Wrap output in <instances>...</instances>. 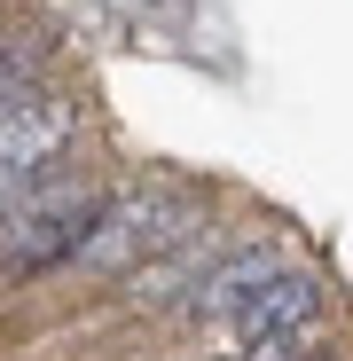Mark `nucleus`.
I'll use <instances>...</instances> for the list:
<instances>
[{
	"label": "nucleus",
	"instance_id": "4",
	"mask_svg": "<svg viewBox=\"0 0 353 361\" xmlns=\"http://www.w3.org/2000/svg\"><path fill=\"white\" fill-rule=\"evenodd\" d=\"M290 267H283V252H267V244H244V252H228V259H212L204 267V283L189 290V314H212V322H235L252 307L259 290H275Z\"/></svg>",
	"mask_w": 353,
	"mask_h": 361
},
{
	"label": "nucleus",
	"instance_id": "5",
	"mask_svg": "<svg viewBox=\"0 0 353 361\" xmlns=\"http://www.w3.org/2000/svg\"><path fill=\"white\" fill-rule=\"evenodd\" d=\"M314 322H322V283L290 267V275H283L275 290H259V298H252V307L235 314L228 330L244 338V345H299Z\"/></svg>",
	"mask_w": 353,
	"mask_h": 361
},
{
	"label": "nucleus",
	"instance_id": "1",
	"mask_svg": "<svg viewBox=\"0 0 353 361\" xmlns=\"http://www.w3.org/2000/svg\"><path fill=\"white\" fill-rule=\"evenodd\" d=\"M197 228H204V212H197V197H181V189L110 197V212H102V228L87 235L79 267H94V275H126V267H134V275H142V267H157L165 252H189Z\"/></svg>",
	"mask_w": 353,
	"mask_h": 361
},
{
	"label": "nucleus",
	"instance_id": "7",
	"mask_svg": "<svg viewBox=\"0 0 353 361\" xmlns=\"http://www.w3.org/2000/svg\"><path fill=\"white\" fill-rule=\"evenodd\" d=\"M306 361H314V353H306Z\"/></svg>",
	"mask_w": 353,
	"mask_h": 361
},
{
	"label": "nucleus",
	"instance_id": "6",
	"mask_svg": "<svg viewBox=\"0 0 353 361\" xmlns=\"http://www.w3.org/2000/svg\"><path fill=\"white\" fill-rule=\"evenodd\" d=\"M228 361H306L299 345H244V353H228Z\"/></svg>",
	"mask_w": 353,
	"mask_h": 361
},
{
	"label": "nucleus",
	"instance_id": "2",
	"mask_svg": "<svg viewBox=\"0 0 353 361\" xmlns=\"http://www.w3.org/2000/svg\"><path fill=\"white\" fill-rule=\"evenodd\" d=\"M102 212H110V197L87 189L79 173H55L39 189L8 197V275H39L55 259H79L87 235L102 228Z\"/></svg>",
	"mask_w": 353,
	"mask_h": 361
},
{
	"label": "nucleus",
	"instance_id": "3",
	"mask_svg": "<svg viewBox=\"0 0 353 361\" xmlns=\"http://www.w3.org/2000/svg\"><path fill=\"white\" fill-rule=\"evenodd\" d=\"M79 142V110L63 94H0V180L8 197L39 189V180L63 173V149Z\"/></svg>",
	"mask_w": 353,
	"mask_h": 361
}]
</instances>
